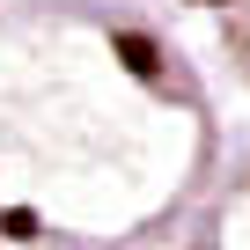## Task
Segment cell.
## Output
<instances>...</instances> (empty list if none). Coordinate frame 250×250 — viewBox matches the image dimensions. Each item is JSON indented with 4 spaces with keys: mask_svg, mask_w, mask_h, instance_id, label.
Returning <instances> with one entry per match:
<instances>
[{
    "mask_svg": "<svg viewBox=\"0 0 250 250\" xmlns=\"http://www.w3.org/2000/svg\"><path fill=\"white\" fill-rule=\"evenodd\" d=\"M15 59H30V74L8 88V133L44 206L96 228H133L191 191L206 162V103L140 30H52Z\"/></svg>",
    "mask_w": 250,
    "mask_h": 250,
    "instance_id": "1",
    "label": "cell"
},
{
    "mask_svg": "<svg viewBox=\"0 0 250 250\" xmlns=\"http://www.w3.org/2000/svg\"><path fill=\"white\" fill-rule=\"evenodd\" d=\"M191 250H250V169L213 199V213H206V228H199Z\"/></svg>",
    "mask_w": 250,
    "mask_h": 250,
    "instance_id": "2",
    "label": "cell"
},
{
    "mask_svg": "<svg viewBox=\"0 0 250 250\" xmlns=\"http://www.w3.org/2000/svg\"><path fill=\"white\" fill-rule=\"evenodd\" d=\"M199 8L213 15V30H221V44H228V59L250 74V0H199Z\"/></svg>",
    "mask_w": 250,
    "mask_h": 250,
    "instance_id": "3",
    "label": "cell"
}]
</instances>
